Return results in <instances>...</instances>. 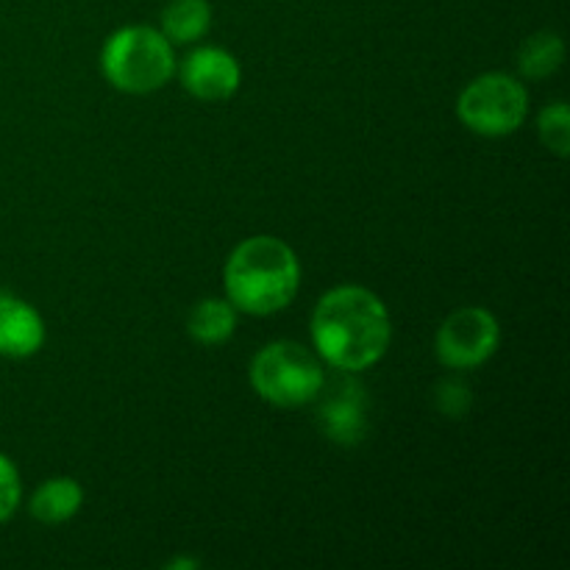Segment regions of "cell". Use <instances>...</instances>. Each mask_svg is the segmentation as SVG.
I'll return each mask as SVG.
<instances>
[{"instance_id": "cell-1", "label": "cell", "mask_w": 570, "mask_h": 570, "mask_svg": "<svg viewBox=\"0 0 570 570\" xmlns=\"http://www.w3.org/2000/svg\"><path fill=\"white\" fill-rule=\"evenodd\" d=\"M393 323L384 301L356 284L334 287L312 312V343L317 356L343 373L376 365L390 348Z\"/></svg>"}, {"instance_id": "cell-2", "label": "cell", "mask_w": 570, "mask_h": 570, "mask_svg": "<svg viewBox=\"0 0 570 570\" xmlns=\"http://www.w3.org/2000/svg\"><path fill=\"white\" fill-rule=\"evenodd\" d=\"M232 306L245 315L287 309L301 287V262L278 237H250L232 250L223 271Z\"/></svg>"}, {"instance_id": "cell-3", "label": "cell", "mask_w": 570, "mask_h": 570, "mask_svg": "<svg viewBox=\"0 0 570 570\" xmlns=\"http://www.w3.org/2000/svg\"><path fill=\"white\" fill-rule=\"evenodd\" d=\"M106 81L128 95H148L165 87L176 72L173 42L148 26H126L109 37L100 53Z\"/></svg>"}, {"instance_id": "cell-4", "label": "cell", "mask_w": 570, "mask_h": 570, "mask_svg": "<svg viewBox=\"0 0 570 570\" xmlns=\"http://www.w3.org/2000/svg\"><path fill=\"white\" fill-rule=\"evenodd\" d=\"M248 379L262 401L282 406V410H298V406L312 404L326 387L321 360L293 340L265 345L250 360Z\"/></svg>"}, {"instance_id": "cell-5", "label": "cell", "mask_w": 570, "mask_h": 570, "mask_svg": "<svg viewBox=\"0 0 570 570\" xmlns=\"http://www.w3.org/2000/svg\"><path fill=\"white\" fill-rule=\"evenodd\" d=\"M456 115L479 137H507L527 120L529 92L507 72H488L462 89Z\"/></svg>"}, {"instance_id": "cell-6", "label": "cell", "mask_w": 570, "mask_h": 570, "mask_svg": "<svg viewBox=\"0 0 570 570\" xmlns=\"http://www.w3.org/2000/svg\"><path fill=\"white\" fill-rule=\"evenodd\" d=\"M499 340L501 326L493 312L482 306H462L443 321L434 340V351H438V360L451 371H471L495 354Z\"/></svg>"}, {"instance_id": "cell-7", "label": "cell", "mask_w": 570, "mask_h": 570, "mask_svg": "<svg viewBox=\"0 0 570 570\" xmlns=\"http://www.w3.org/2000/svg\"><path fill=\"white\" fill-rule=\"evenodd\" d=\"M243 70L239 61L223 48H198L184 59L181 65V83L193 98L209 100H228L239 89Z\"/></svg>"}, {"instance_id": "cell-8", "label": "cell", "mask_w": 570, "mask_h": 570, "mask_svg": "<svg viewBox=\"0 0 570 570\" xmlns=\"http://www.w3.org/2000/svg\"><path fill=\"white\" fill-rule=\"evenodd\" d=\"M317 421H321L323 434L334 443H360L365 434V395H362L360 384L348 382V379L334 384L317 410Z\"/></svg>"}, {"instance_id": "cell-9", "label": "cell", "mask_w": 570, "mask_h": 570, "mask_svg": "<svg viewBox=\"0 0 570 570\" xmlns=\"http://www.w3.org/2000/svg\"><path fill=\"white\" fill-rule=\"evenodd\" d=\"M45 343V321L31 304L14 295H0V356L28 360Z\"/></svg>"}, {"instance_id": "cell-10", "label": "cell", "mask_w": 570, "mask_h": 570, "mask_svg": "<svg viewBox=\"0 0 570 570\" xmlns=\"http://www.w3.org/2000/svg\"><path fill=\"white\" fill-rule=\"evenodd\" d=\"M83 504V490L76 479L59 476L48 479L37 493L31 495V504H28V512L31 518H37L45 527H59V523H67Z\"/></svg>"}, {"instance_id": "cell-11", "label": "cell", "mask_w": 570, "mask_h": 570, "mask_svg": "<svg viewBox=\"0 0 570 570\" xmlns=\"http://www.w3.org/2000/svg\"><path fill=\"white\" fill-rule=\"evenodd\" d=\"M234 328H237V309H234L228 298H204L195 306L187 323L189 337L200 345L228 343Z\"/></svg>"}, {"instance_id": "cell-12", "label": "cell", "mask_w": 570, "mask_h": 570, "mask_svg": "<svg viewBox=\"0 0 570 570\" xmlns=\"http://www.w3.org/2000/svg\"><path fill=\"white\" fill-rule=\"evenodd\" d=\"M212 26L209 0H170L161 9V33L170 42H198Z\"/></svg>"}, {"instance_id": "cell-13", "label": "cell", "mask_w": 570, "mask_h": 570, "mask_svg": "<svg viewBox=\"0 0 570 570\" xmlns=\"http://www.w3.org/2000/svg\"><path fill=\"white\" fill-rule=\"evenodd\" d=\"M562 59H566V42H562L560 33L538 31L518 50V70H521L523 78L540 81V78L554 76L560 70Z\"/></svg>"}, {"instance_id": "cell-14", "label": "cell", "mask_w": 570, "mask_h": 570, "mask_svg": "<svg viewBox=\"0 0 570 570\" xmlns=\"http://www.w3.org/2000/svg\"><path fill=\"white\" fill-rule=\"evenodd\" d=\"M540 142L551 150L554 156L566 159L570 154V109L568 104H551L540 111L538 120Z\"/></svg>"}, {"instance_id": "cell-15", "label": "cell", "mask_w": 570, "mask_h": 570, "mask_svg": "<svg viewBox=\"0 0 570 570\" xmlns=\"http://www.w3.org/2000/svg\"><path fill=\"white\" fill-rule=\"evenodd\" d=\"M22 499V484H20V471H17L14 462L0 451V523L9 521L17 512Z\"/></svg>"}, {"instance_id": "cell-16", "label": "cell", "mask_w": 570, "mask_h": 570, "mask_svg": "<svg viewBox=\"0 0 570 570\" xmlns=\"http://www.w3.org/2000/svg\"><path fill=\"white\" fill-rule=\"evenodd\" d=\"M468 404H471V393H468L465 384L454 382V379H449V382L440 384L438 406L445 412V415L462 417L468 412Z\"/></svg>"}, {"instance_id": "cell-17", "label": "cell", "mask_w": 570, "mask_h": 570, "mask_svg": "<svg viewBox=\"0 0 570 570\" xmlns=\"http://www.w3.org/2000/svg\"><path fill=\"white\" fill-rule=\"evenodd\" d=\"M200 562L198 560H176V562H167V568L176 570V568H198Z\"/></svg>"}]
</instances>
